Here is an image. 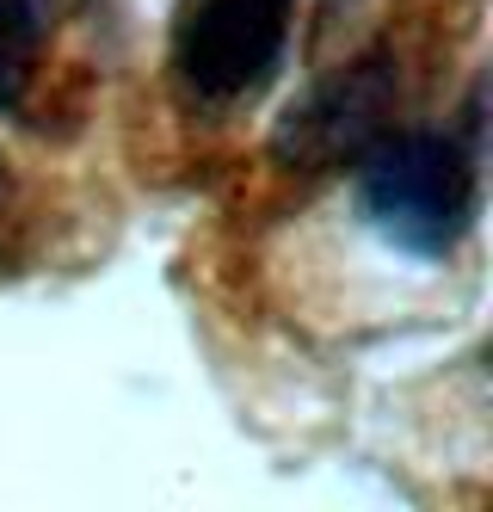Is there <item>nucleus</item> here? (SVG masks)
Wrapping results in <instances>:
<instances>
[{
    "label": "nucleus",
    "instance_id": "1",
    "mask_svg": "<svg viewBox=\"0 0 493 512\" xmlns=\"http://www.w3.org/2000/svg\"><path fill=\"white\" fill-rule=\"evenodd\" d=\"M352 198L370 235L413 260H444L481 204V142L457 130H389L352 161Z\"/></svg>",
    "mask_w": 493,
    "mask_h": 512
},
{
    "label": "nucleus",
    "instance_id": "2",
    "mask_svg": "<svg viewBox=\"0 0 493 512\" xmlns=\"http://www.w3.org/2000/svg\"><path fill=\"white\" fill-rule=\"evenodd\" d=\"M296 0H185L173 25V75L204 112L259 99L290 50Z\"/></svg>",
    "mask_w": 493,
    "mask_h": 512
},
{
    "label": "nucleus",
    "instance_id": "3",
    "mask_svg": "<svg viewBox=\"0 0 493 512\" xmlns=\"http://www.w3.org/2000/svg\"><path fill=\"white\" fill-rule=\"evenodd\" d=\"M395 99H401V68L376 44L352 62H339L302 93L272 130V161L290 173H339L352 167L370 142L395 130Z\"/></svg>",
    "mask_w": 493,
    "mask_h": 512
},
{
    "label": "nucleus",
    "instance_id": "4",
    "mask_svg": "<svg viewBox=\"0 0 493 512\" xmlns=\"http://www.w3.org/2000/svg\"><path fill=\"white\" fill-rule=\"evenodd\" d=\"M44 38V0H0V112H19Z\"/></svg>",
    "mask_w": 493,
    "mask_h": 512
}]
</instances>
